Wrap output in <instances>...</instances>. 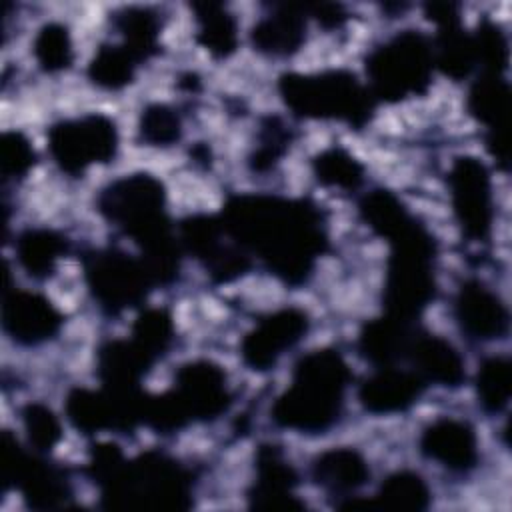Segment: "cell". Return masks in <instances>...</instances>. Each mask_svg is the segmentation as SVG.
I'll return each instance as SVG.
<instances>
[{"mask_svg": "<svg viewBox=\"0 0 512 512\" xmlns=\"http://www.w3.org/2000/svg\"><path fill=\"white\" fill-rule=\"evenodd\" d=\"M434 68L430 40L418 30H402L368 54L366 86L374 100L400 102L424 94Z\"/></svg>", "mask_w": 512, "mask_h": 512, "instance_id": "cell-8", "label": "cell"}, {"mask_svg": "<svg viewBox=\"0 0 512 512\" xmlns=\"http://www.w3.org/2000/svg\"><path fill=\"white\" fill-rule=\"evenodd\" d=\"M388 242L390 258L384 282L386 314L412 322L432 302L436 292L434 238L414 218Z\"/></svg>", "mask_w": 512, "mask_h": 512, "instance_id": "cell-7", "label": "cell"}, {"mask_svg": "<svg viewBox=\"0 0 512 512\" xmlns=\"http://www.w3.org/2000/svg\"><path fill=\"white\" fill-rule=\"evenodd\" d=\"M138 138L154 148H168L180 142L182 118L178 110L164 102L148 104L138 118Z\"/></svg>", "mask_w": 512, "mask_h": 512, "instance_id": "cell-37", "label": "cell"}, {"mask_svg": "<svg viewBox=\"0 0 512 512\" xmlns=\"http://www.w3.org/2000/svg\"><path fill=\"white\" fill-rule=\"evenodd\" d=\"M220 220L248 256L288 284L304 282L326 246L322 216L306 200L240 194L226 202Z\"/></svg>", "mask_w": 512, "mask_h": 512, "instance_id": "cell-1", "label": "cell"}, {"mask_svg": "<svg viewBox=\"0 0 512 512\" xmlns=\"http://www.w3.org/2000/svg\"><path fill=\"white\" fill-rule=\"evenodd\" d=\"M358 210H360L362 220L378 236H382L386 240L394 238L414 218L408 212V208L402 204V200L384 188L366 192L358 204Z\"/></svg>", "mask_w": 512, "mask_h": 512, "instance_id": "cell-31", "label": "cell"}, {"mask_svg": "<svg viewBox=\"0 0 512 512\" xmlns=\"http://www.w3.org/2000/svg\"><path fill=\"white\" fill-rule=\"evenodd\" d=\"M406 358L412 362V370L424 380V384L432 382L444 388H458L466 378L464 358L440 336L416 332Z\"/></svg>", "mask_w": 512, "mask_h": 512, "instance_id": "cell-22", "label": "cell"}, {"mask_svg": "<svg viewBox=\"0 0 512 512\" xmlns=\"http://www.w3.org/2000/svg\"><path fill=\"white\" fill-rule=\"evenodd\" d=\"M448 188L454 216L466 238L488 240L494 224V192L486 164L474 156L456 158L448 172Z\"/></svg>", "mask_w": 512, "mask_h": 512, "instance_id": "cell-12", "label": "cell"}, {"mask_svg": "<svg viewBox=\"0 0 512 512\" xmlns=\"http://www.w3.org/2000/svg\"><path fill=\"white\" fill-rule=\"evenodd\" d=\"M232 402L226 372L212 360H192L180 366L174 386L158 396H148L144 424L168 434L190 422H212Z\"/></svg>", "mask_w": 512, "mask_h": 512, "instance_id": "cell-5", "label": "cell"}, {"mask_svg": "<svg viewBox=\"0 0 512 512\" xmlns=\"http://www.w3.org/2000/svg\"><path fill=\"white\" fill-rule=\"evenodd\" d=\"M32 54L36 64L48 72H64L74 62V44L70 32L60 22H46L34 36Z\"/></svg>", "mask_w": 512, "mask_h": 512, "instance_id": "cell-35", "label": "cell"}, {"mask_svg": "<svg viewBox=\"0 0 512 512\" xmlns=\"http://www.w3.org/2000/svg\"><path fill=\"white\" fill-rule=\"evenodd\" d=\"M470 112L486 126L488 150L504 168L510 160V86L502 74H482L468 94Z\"/></svg>", "mask_w": 512, "mask_h": 512, "instance_id": "cell-16", "label": "cell"}, {"mask_svg": "<svg viewBox=\"0 0 512 512\" xmlns=\"http://www.w3.org/2000/svg\"><path fill=\"white\" fill-rule=\"evenodd\" d=\"M278 92L288 110L298 118L338 120L354 128H362L374 108L368 86L348 70L290 72L280 76Z\"/></svg>", "mask_w": 512, "mask_h": 512, "instance_id": "cell-6", "label": "cell"}, {"mask_svg": "<svg viewBox=\"0 0 512 512\" xmlns=\"http://www.w3.org/2000/svg\"><path fill=\"white\" fill-rule=\"evenodd\" d=\"M98 210L140 246V260L154 284L176 278L182 246L166 212L164 184L156 176L134 172L112 180L98 196Z\"/></svg>", "mask_w": 512, "mask_h": 512, "instance_id": "cell-2", "label": "cell"}, {"mask_svg": "<svg viewBox=\"0 0 512 512\" xmlns=\"http://www.w3.org/2000/svg\"><path fill=\"white\" fill-rule=\"evenodd\" d=\"M130 340L154 362L162 358L174 340V322L164 308H146L132 324Z\"/></svg>", "mask_w": 512, "mask_h": 512, "instance_id": "cell-36", "label": "cell"}, {"mask_svg": "<svg viewBox=\"0 0 512 512\" xmlns=\"http://www.w3.org/2000/svg\"><path fill=\"white\" fill-rule=\"evenodd\" d=\"M22 428L30 448L40 454H48L62 440L58 416L40 402H30L22 408Z\"/></svg>", "mask_w": 512, "mask_h": 512, "instance_id": "cell-39", "label": "cell"}, {"mask_svg": "<svg viewBox=\"0 0 512 512\" xmlns=\"http://www.w3.org/2000/svg\"><path fill=\"white\" fill-rule=\"evenodd\" d=\"M312 478L326 494L352 498L368 482L370 468L354 448H332L314 458Z\"/></svg>", "mask_w": 512, "mask_h": 512, "instance_id": "cell-23", "label": "cell"}, {"mask_svg": "<svg viewBox=\"0 0 512 512\" xmlns=\"http://www.w3.org/2000/svg\"><path fill=\"white\" fill-rule=\"evenodd\" d=\"M416 330L410 320H402L396 316H382L370 320L358 338V348L364 358H368L376 366H390L398 360L406 358L410 342Z\"/></svg>", "mask_w": 512, "mask_h": 512, "instance_id": "cell-24", "label": "cell"}, {"mask_svg": "<svg viewBox=\"0 0 512 512\" xmlns=\"http://www.w3.org/2000/svg\"><path fill=\"white\" fill-rule=\"evenodd\" d=\"M152 366L154 360L148 358L130 338L110 340L98 350V376L102 386L108 388H140L142 378Z\"/></svg>", "mask_w": 512, "mask_h": 512, "instance_id": "cell-25", "label": "cell"}, {"mask_svg": "<svg viewBox=\"0 0 512 512\" xmlns=\"http://www.w3.org/2000/svg\"><path fill=\"white\" fill-rule=\"evenodd\" d=\"M290 142L292 130L286 126V122L278 116H268L258 130L256 146L250 152V168L256 172H266L274 168L288 152Z\"/></svg>", "mask_w": 512, "mask_h": 512, "instance_id": "cell-38", "label": "cell"}, {"mask_svg": "<svg viewBox=\"0 0 512 512\" xmlns=\"http://www.w3.org/2000/svg\"><path fill=\"white\" fill-rule=\"evenodd\" d=\"M68 242L62 234L50 228H26L14 242V254L22 270L36 278H50L66 254Z\"/></svg>", "mask_w": 512, "mask_h": 512, "instance_id": "cell-26", "label": "cell"}, {"mask_svg": "<svg viewBox=\"0 0 512 512\" xmlns=\"http://www.w3.org/2000/svg\"><path fill=\"white\" fill-rule=\"evenodd\" d=\"M112 24L122 36L120 44L126 46L140 62L158 52L162 20L156 10L148 6H126L112 16Z\"/></svg>", "mask_w": 512, "mask_h": 512, "instance_id": "cell-27", "label": "cell"}, {"mask_svg": "<svg viewBox=\"0 0 512 512\" xmlns=\"http://www.w3.org/2000/svg\"><path fill=\"white\" fill-rule=\"evenodd\" d=\"M424 380L414 370L394 364L378 366L358 388L360 404L372 414H398L414 406L422 394Z\"/></svg>", "mask_w": 512, "mask_h": 512, "instance_id": "cell-20", "label": "cell"}, {"mask_svg": "<svg viewBox=\"0 0 512 512\" xmlns=\"http://www.w3.org/2000/svg\"><path fill=\"white\" fill-rule=\"evenodd\" d=\"M312 172L322 186L354 192L364 182V166L344 148L332 146L318 152L312 160Z\"/></svg>", "mask_w": 512, "mask_h": 512, "instance_id": "cell-32", "label": "cell"}, {"mask_svg": "<svg viewBox=\"0 0 512 512\" xmlns=\"http://www.w3.org/2000/svg\"><path fill=\"white\" fill-rule=\"evenodd\" d=\"M454 318L474 342H492L508 330V310L500 296L478 280H468L454 298Z\"/></svg>", "mask_w": 512, "mask_h": 512, "instance_id": "cell-18", "label": "cell"}, {"mask_svg": "<svg viewBox=\"0 0 512 512\" xmlns=\"http://www.w3.org/2000/svg\"><path fill=\"white\" fill-rule=\"evenodd\" d=\"M348 384L350 368L338 350L308 352L294 366L290 386L276 398L272 420L286 430L322 434L338 422Z\"/></svg>", "mask_w": 512, "mask_h": 512, "instance_id": "cell-4", "label": "cell"}, {"mask_svg": "<svg viewBox=\"0 0 512 512\" xmlns=\"http://www.w3.org/2000/svg\"><path fill=\"white\" fill-rule=\"evenodd\" d=\"M140 60L122 44L100 46L90 64L88 78L102 90H122L134 82Z\"/></svg>", "mask_w": 512, "mask_h": 512, "instance_id": "cell-30", "label": "cell"}, {"mask_svg": "<svg viewBox=\"0 0 512 512\" xmlns=\"http://www.w3.org/2000/svg\"><path fill=\"white\" fill-rule=\"evenodd\" d=\"M48 152L68 176H80L94 164H108L118 152L116 122L98 112L60 120L48 130Z\"/></svg>", "mask_w": 512, "mask_h": 512, "instance_id": "cell-9", "label": "cell"}, {"mask_svg": "<svg viewBox=\"0 0 512 512\" xmlns=\"http://www.w3.org/2000/svg\"><path fill=\"white\" fill-rule=\"evenodd\" d=\"M60 310L42 294L6 288L2 296L4 334L20 346H40L62 328Z\"/></svg>", "mask_w": 512, "mask_h": 512, "instance_id": "cell-15", "label": "cell"}, {"mask_svg": "<svg viewBox=\"0 0 512 512\" xmlns=\"http://www.w3.org/2000/svg\"><path fill=\"white\" fill-rule=\"evenodd\" d=\"M306 6L276 4L270 14L262 16L252 32V46L272 58H288L296 54L306 40Z\"/></svg>", "mask_w": 512, "mask_h": 512, "instance_id": "cell-21", "label": "cell"}, {"mask_svg": "<svg viewBox=\"0 0 512 512\" xmlns=\"http://www.w3.org/2000/svg\"><path fill=\"white\" fill-rule=\"evenodd\" d=\"M430 488L410 470H400L390 474L378 488L376 500L372 506L390 508V510H426L430 506Z\"/></svg>", "mask_w": 512, "mask_h": 512, "instance_id": "cell-33", "label": "cell"}, {"mask_svg": "<svg viewBox=\"0 0 512 512\" xmlns=\"http://www.w3.org/2000/svg\"><path fill=\"white\" fill-rule=\"evenodd\" d=\"M0 478L6 488L18 490L34 510L60 508L72 494L64 470L50 464L40 452H24L10 432H4L0 442Z\"/></svg>", "mask_w": 512, "mask_h": 512, "instance_id": "cell-11", "label": "cell"}, {"mask_svg": "<svg viewBox=\"0 0 512 512\" xmlns=\"http://www.w3.org/2000/svg\"><path fill=\"white\" fill-rule=\"evenodd\" d=\"M420 450L426 458L452 474H468L480 458L478 436L466 420L442 416L430 422L420 436Z\"/></svg>", "mask_w": 512, "mask_h": 512, "instance_id": "cell-17", "label": "cell"}, {"mask_svg": "<svg viewBox=\"0 0 512 512\" xmlns=\"http://www.w3.org/2000/svg\"><path fill=\"white\" fill-rule=\"evenodd\" d=\"M434 64L452 80L466 78L476 66V50L474 38L466 30H462L460 22L440 26V34L436 38Z\"/></svg>", "mask_w": 512, "mask_h": 512, "instance_id": "cell-29", "label": "cell"}, {"mask_svg": "<svg viewBox=\"0 0 512 512\" xmlns=\"http://www.w3.org/2000/svg\"><path fill=\"white\" fill-rule=\"evenodd\" d=\"M476 50V66L482 74H502L508 64V42L498 24L484 20L472 34Z\"/></svg>", "mask_w": 512, "mask_h": 512, "instance_id": "cell-40", "label": "cell"}, {"mask_svg": "<svg viewBox=\"0 0 512 512\" xmlns=\"http://www.w3.org/2000/svg\"><path fill=\"white\" fill-rule=\"evenodd\" d=\"M512 394V364L504 356L486 358L476 374L478 404L488 414H500Z\"/></svg>", "mask_w": 512, "mask_h": 512, "instance_id": "cell-34", "label": "cell"}, {"mask_svg": "<svg viewBox=\"0 0 512 512\" xmlns=\"http://www.w3.org/2000/svg\"><path fill=\"white\" fill-rule=\"evenodd\" d=\"M196 40L214 58H228L238 48V22L218 2L194 4Z\"/></svg>", "mask_w": 512, "mask_h": 512, "instance_id": "cell-28", "label": "cell"}, {"mask_svg": "<svg viewBox=\"0 0 512 512\" xmlns=\"http://www.w3.org/2000/svg\"><path fill=\"white\" fill-rule=\"evenodd\" d=\"M84 280L106 314H120L144 302L154 284L144 262L116 248L94 250L84 258Z\"/></svg>", "mask_w": 512, "mask_h": 512, "instance_id": "cell-10", "label": "cell"}, {"mask_svg": "<svg viewBox=\"0 0 512 512\" xmlns=\"http://www.w3.org/2000/svg\"><path fill=\"white\" fill-rule=\"evenodd\" d=\"M306 12L314 14V18H318V22H322L324 28H336L346 20V14L340 4H306Z\"/></svg>", "mask_w": 512, "mask_h": 512, "instance_id": "cell-42", "label": "cell"}, {"mask_svg": "<svg viewBox=\"0 0 512 512\" xmlns=\"http://www.w3.org/2000/svg\"><path fill=\"white\" fill-rule=\"evenodd\" d=\"M88 472L106 508L182 510L192 504L190 472L158 452L126 460L116 444H98L90 454Z\"/></svg>", "mask_w": 512, "mask_h": 512, "instance_id": "cell-3", "label": "cell"}, {"mask_svg": "<svg viewBox=\"0 0 512 512\" xmlns=\"http://www.w3.org/2000/svg\"><path fill=\"white\" fill-rule=\"evenodd\" d=\"M298 474L276 446H262L256 454V478L248 492L252 508L258 510H298L304 504L294 490Z\"/></svg>", "mask_w": 512, "mask_h": 512, "instance_id": "cell-19", "label": "cell"}, {"mask_svg": "<svg viewBox=\"0 0 512 512\" xmlns=\"http://www.w3.org/2000/svg\"><path fill=\"white\" fill-rule=\"evenodd\" d=\"M182 250L190 252L216 282H230L250 266V256L228 236L216 216H190L180 224Z\"/></svg>", "mask_w": 512, "mask_h": 512, "instance_id": "cell-13", "label": "cell"}, {"mask_svg": "<svg viewBox=\"0 0 512 512\" xmlns=\"http://www.w3.org/2000/svg\"><path fill=\"white\" fill-rule=\"evenodd\" d=\"M310 320L302 308H280L260 318L258 324L242 338L240 356L254 372H266L292 350L308 332Z\"/></svg>", "mask_w": 512, "mask_h": 512, "instance_id": "cell-14", "label": "cell"}, {"mask_svg": "<svg viewBox=\"0 0 512 512\" xmlns=\"http://www.w3.org/2000/svg\"><path fill=\"white\" fill-rule=\"evenodd\" d=\"M36 164L32 142L18 130H6L0 140V172L4 182H18Z\"/></svg>", "mask_w": 512, "mask_h": 512, "instance_id": "cell-41", "label": "cell"}]
</instances>
